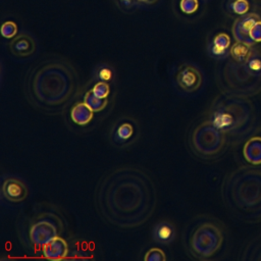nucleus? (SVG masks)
<instances>
[{
	"label": "nucleus",
	"instance_id": "24",
	"mask_svg": "<svg viewBox=\"0 0 261 261\" xmlns=\"http://www.w3.org/2000/svg\"><path fill=\"white\" fill-rule=\"evenodd\" d=\"M92 91L98 96V97H101V98H107V96L109 95V92H110V89H109V86L106 82H99L97 84H95V86L93 87Z\"/></svg>",
	"mask_w": 261,
	"mask_h": 261
},
{
	"label": "nucleus",
	"instance_id": "3",
	"mask_svg": "<svg viewBox=\"0 0 261 261\" xmlns=\"http://www.w3.org/2000/svg\"><path fill=\"white\" fill-rule=\"evenodd\" d=\"M223 197L239 211L261 215V170L242 167L232 172L223 184Z\"/></svg>",
	"mask_w": 261,
	"mask_h": 261
},
{
	"label": "nucleus",
	"instance_id": "6",
	"mask_svg": "<svg viewBox=\"0 0 261 261\" xmlns=\"http://www.w3.org/2000/svg\"><path fill=\"white\" fill-rule=\"evenodd\" d=\"M222 242L223 236L220 228L211 222H206L194 230L190 246L194 255L206 259L213 256L220 249Z\"/></svg>",
	"mask_w": 261,
	"mask_h": 261
},
{
	"label": "nucleus",
	"instance_id": "19",
	"mask_svg": "<svg viewBox=\"0 0 261 261\" xmlns=\"http://www.w3.org/2000/svg\"><path fill=\"white\" fill-rule=\"evenodd\" d=\"M84 102L93 110V111H101L107 105V98L98 97L92 90L87 92L84 98Z\"/></svg>",
	"mask_w": 261,
	"mask_h": 261
},
{
	"label": "nucleus",
	"instance_id": "26",
	"mask_svg": "<svg viewBox=\"0 0 261 261\" xmlns=\"http://www.w3.org/2000/svg\"><path fill=\"white\" fill-rule=\"evenodd\" d=\"M111 75H112V72L108 67H103L99 70V77L104 82L110 80Z\"/></svg>",
	"mask_w": 261,
	"mask_h": 261
},
{
	"label": "nucleus",
	"instance_id": "28",
	"mask_svg": "<svg viewBox=\"0 0 261 261\" xmlns=\"http://www.w3.org/2000/svg\"><path fill=\"white\" fill-rule=\"evenodd\" d=\"M122 2H124V3H129L132 0H121Z\"/></svg>",
	"mask_w": 261,
	"mask_h": 261
},
{
	"label": "nucleus",
	"instance_id": "20",
	"mask_svg": "<svg viewBox=\"0 0 261 261\" xmlns=\"http://www.w3.org/2000/svg\"><path fill=\"white\" fill-rule=\"evenodd\" d=\"M17 34V25L14 21L8 20L1 25V35L6 39H11Z\"/></svg>",
	"mask_w": 261,
	"mask_h": 261
},
{
	"label": "nucleus",
	"instance_id": "23",
	"mask_svg": "<svg viewBox=\"0 0 261 261\" xmlns=\"http://www.w3.org/2000/svg\"><path fill=\"white\" fill-rule=\"evenodd\" d=\"M144 260L145 261H165L166 257L164 252L161 249L152 248L146 253Z\"/></svg>",
	"mask_w": 261,
	"mask_h": 261
},
{
	"label": "nucleus",
	"instance_id": "27",
	"mask_svg": "<svg viewBox=\"0 0 261 261\" xmlns=\"http://www.w3.org/2000/svg\"><path fill=\"white\" fill-rule=\"evenodd\" d=\"M137 1H138V2H141V3H145V4L150 5V4L156 3L158 0H137Z\"/></svg>",
	"mask_w": 261,
	"mask_h": 261
},
{
	"label": "nucleus",
	"instance_id": "17",
	"mask_svg": "<svg viewBox=\"0 0 261 261\" xmlns=\"http://www.w3.org/2000/svg\"><path fill=\"white\" fill-rule=\"evenodd\" d=\"M174 238V228L168 222H160L154 228V239L157 242L167 244Z\"/></svg>",
	"mask_w": 261,
	"mask_h": 261
},
{
	"label": "nucleus",
	"instance_id": "12",
	"mask_svg": "<svg viewBox=\"0 0 261 261\" xmlns=\"http://www.w3.org/2000/svg\"><path fill=\"white\" fill-rule=\"evenodd\" d=\"M42 252L47 259L61 260L64 259L68 253V245L64 239L56 237L42 247Z\"/></svg>",
	"mask_w": 261,
	"mask_h": 261
},
{
	"label": "nucleus",
	"instance_id": "11",
	"mask_svg": "<svg viewBox=\"0 0 261 261\" xmlns=\"http://www.w3.org/2000/svg\"><path fill=\"white\" fill-rule=\"evenodd\" d=\"M3 196L11 202H20L28 196V189L25 185L14 177H10L4 180L2 185Z\"/></svg>",
	"mask_w": 261,
	"mask_h": 261
},
{
	"label": "nucleus",
	"instance_id": "2",
	"mask_svg": "<svg viewBox=\"0 0 261 261\" xmlns=\"http://www.w3.org/2000/svg\"><path fill=\"white\" fill-rule=\"evenodd\" d=\"M76 89L77 80L73 69L60 61L39 64L27 80V93L32 103L46 110L67 104Z\"/></svg>",
	"mask_w": 261,
	"mask_h": 261
},
{
	"label": "nucleus",
	"instance_id": "8",
	"mask_svg": "<svg viewBox=\"0 0 261 261\" xmlns=\"http://www.w3.org/2000/svg\"><path fill=\"white\" fill-rule=\"evenodd\" d=\"M259 19H261V17L255 12H249L248 14L237 17L231 27V33L234 40L246 42L251 45H255L251 41L249 33L251 28L254 25V23Z\"/></svg>",
	"mask_w": 261,
	"mask_h": 261
},
{
	"label": "nucleus",
	"instance_id": "16",
	"mask_svg": "<svg viewBox=\"0 0 261 261\" xmlns=\"http://www.w3.org/2000/svg\"><path fill=\"white\" fill-rule=\"evenodd\" d=\"M93 112L94 111L85 102H79L72 107L70 116L72 121L76 124L85 125L92 120Z\"/></svg>",
	"mask_w": 261,
	"mask_h": 261
},
{
	"label": "nucleus",
	"instance_id": "5",
	"mask_svg": "<svg viewBox=\"0 0 261 261\" xmlns=\"http://www.w3.org/2000/svg\"><path fill=\"white\" fill-rule=\"evenodd\" d=\"M226 134L209 120L198 125L193 132L191 144L195 151L203 157H213L219 154L225 146Z\"/></svg>",
	"mask_w": 261,
	"mask_h": 261
},
{
	"label": "nucleus",
	"instance_id": "10",
	"mask_svg": "<svg viewBox=\"0 0 261 261\" xmlns=\"http://www.w3.org/2000/svg\"><path fill=\"white\" fill-rule=\"evenodd\" d=\"M9 49L14 56L28 57L36 51V42L29 34H20L9 43Z\"/></svg>",
	"mask_w": 261,
	"mask_h": 261
},
{
	"label": "nucleus",
	"instance_id": "1",
	"mask_svg": "<svg viewBox=\"0 0 261 261\" xmlns=\"http://www.w3.org/2000/svg\"><path fill=\"white\" fill-rule=\"evenodd\" d=\"M100 213L112 224L135 227L144 223L156 206V192L149 176L137 168H119L97 188Z\"/></svg>",
	"mask_w": 261,
	"mask_h": 261
},
{
	"label": "nucleus",
	"instance_id": "25",
	"mask_svg": "<svg viewBox=\"0 0 261 261\" xmlns=\"http://www.w3.org/2000/svg\"><path fill=\"white\" fill-rule=\"evenodd\" d=\"M249 36L254 44L261 43V19L254 23V25L250 30Z\"/></svg>",
	"mask_w": 261,
	"mask_h": 261
},
{
	"label": "nucleus",
	"instance_id": "21",
	"mask_svg": "<svg viewBox=\"0 0 261 261\" xmlns=\"http://www.w3.org/2000/svg\"><path fill=\"white\" fill-rule=\"evenodd\" d=\"M133 132H134L133 125L128 122H124V123L120 124L118 126V128L116 129V137L120 141H125L132 137Z\"/></svg>",
	"mask_w": 261,
	"mask_h": 261
},
{
	"label": "nucleus",
	"instance_id": "13",
	"mask_svg": "<svg viewBox=\"0 0 261 261\" xmlns=\"http://www.w3.org/2000/svg\"><path fill=\"white\" fill-rule=\"evenodd\" d=\"M230 37L226 33H218L210 43L208 51L210 55L217 59L225 58L229 55Z\"/></svg>",
	"mask_w": 261,
	"mask_h": 261
},
{
	"label": "nucleus",
	"instance_id": "4",
	"mask_svg": "<svg viewBox=\"0 0 261 261\" xmlns=\"http://www.w3.org/2000/svg\"><path fill=\"white\" fill-rule=\"evenodd\" d=\"M211 121L225 134H246L255 123V109L245 97H226L213 106Z\"/></svg>",
	"mask_w": 261,
	"mask_h": 261
},
{
	"label": "nucleus",
	"instance_id": "15",
	"mask_svg": "<svg viewBox=\"0 0 261 261\" xmlns=\"http://www.w3.org/2000/svg\"><path fill=\"white\" fill-rule=\"evenodd\" d=\"M255 45H251L246 42L236 41L229 49V55L233 61L242 63L245 62L252 54Z\"/></svg>",
	"mask_w": 261,
	"mask_h": 261
},
{
	"label": "nucleus",
	"instance_id": "9",
	"mask_svg": "<svg viewBox=\"0 0 261 261\" xmlns=\"http://www.w3.org/2000/svg\"><path fill=\"white\" fill-rule=\"evenodd\" d=\"M177 85L186 92L198 90L202 84L201 72L193 65H182L176 74Z\"/></svg>",
	"mask_w": 261,
	"mask_h": 261
},
{
	"label": "nucleus",
	"instance_id": "14",
	"mask_svg": "<svg viewBox=\"0 0 261 261\" xmlns=\"http://www.w3.org/2000/svg\"><path fill=\"white\" fill-rule=\"evenodd\" d=\"M243 155L247 162L253 165L261 164V137L250 138L244 145Z\"/></svg>",
	"mask_w": 261,
	"mask_h": 261
},
{
	"label": "nucleus",
	"instance_id": "18",
	"mask_svg": "<svg viewBox=\"0 0 261 261\" xmlns=\"http://www.w3.org/2000/svg\"><path fill=\"white\" fill-rule=\"evenodd\" d=\"M225 8L230 14L239 17L250 12L251 3L249 0H227Z\"/></svg>",
	"mask_w": 261,
	"mask_h": 261
},
{
	"label": "nucleus",
	"instance_id": "22",
	"mask_svg": "<svg viewBox=\"0 0 261 261\" xmlns=\"http://www.w3.org/2000/svg\"><path fill=\"white\" fill-rule=\"evenodd\" d=\"M179 8L186 14H193L199 8L198 0H180Z\"/></svg>",
	"mask_w": 261,
	"mask_h": 261
},
{
	"label": "nucleus",
	"instance_id": "7",
	"mask_svg": "<svg viewBox=\"0 0 261 261\" xmlns=\"http://www.w3.org/2000/svg\"><path fill=\"white\" fill-rule=\"evenodd\" d=\"M57 225L49 219L37 220L30 229V240L36 247H43L58 237Z\"/></svg>",
	"mask_w": 261,
	"mask_h": 261
}]
</instances>
